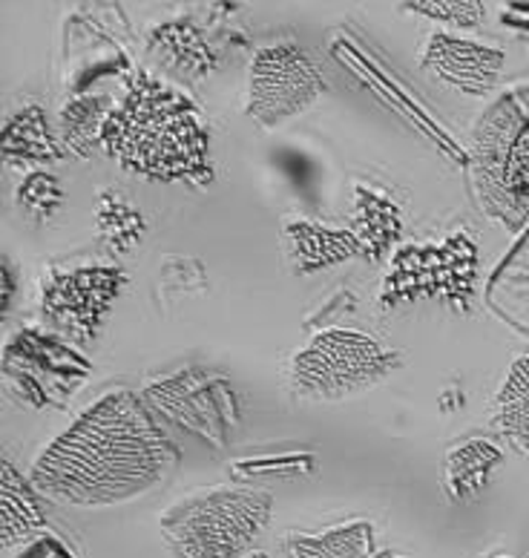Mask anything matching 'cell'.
<instances>
[{
  "label": "cell",
  "instance_id": "19",
  "mask_svg": "<svg viewBox=\"0 0 529 558\" xmlns=\"http://www.w3.org/2000/svg\"><path fill=\"white\" fill-rule=\"evenodd\" d=\"M371 547H374V526L369 521L285 535V553L291 558H371Z\"/></svg>",
  "mask_w": 529,
  "mask_h": 558
},
{
  "label": "cell",
  "instance_id": "23",
  "mask_svg": "<svg viewBox=\"0 0 529 558\" xmlns=\"http://www.w3.org/2000/svg\"><path fill=\"white\" fill-rule=\"evenodd\" d=\"M159 268V291L170 303V294H199L208 288V277L199 259L193 256L168 254Z\"/></svg>",
  "mask_w": 529,
  "mask_h": 558
},
{
  "label": "cell",
  "instance_id": "13",
  "mask_svg": "<svg viewBox=\"0 0 529 558\" xmlns=\"http://www.w3.org/2000/svg\"><path fill=\"white\" fill-rule=\"evenodd\" d=\"M352 236L360 245V256L371 263H385L401 247L403 214L392 193L369 182H354Z\"/></svg>",
  "mask_w": 529,
  "mask_h": 558
},
{
  "label": "cell",
  "instance_id": "3",
  "mask_svg": "<svg viewBox=\"0 0 529 558\" xmlns=\"http://www.w3.org/2000/svg\"><path fill=\"white\" fill-rule=\"evenodd\" d=\"M469 173L483 214L506 231H521L529 222V87L506 93L483 112Z\"/></svg>",
  "mask_w": 529,
  "mask_h": 558
},
{
  "label": "cell",
  "instance_id": "24",
  "mask_svg": "<svg viewBox=\"0 0 529 558\" xmlns=\"http://www.w3.org/2000/svg\"><path fill=\"white\" fill-rule=\"evenodd\" d=\"M406 9L432 17L438 24L455 26V29H475L487 17L483 3H475V0H417V3H406Z\"/></svg>",
  "mask_w": 529,
  "mask_h": 558
},
{
  "label": "cell",
  "instance_id": "9",
  "mask_svg": "<svg viewBox=\"0 0 529 558\" xmlns=\"http://www.w3.org/2000/svg\"><path fill=\"white\" fill-rule=\"evenodd\" d=\"M325 81L308 52L294 40L257 49L248 72V116L262 130H282L311 110Z\"/></svg>",
  "mask_w": 529,
  "mask_h": 558
},
{
  "label": "cell",
  "instance_id": "18",
  "mask_svg": "<svg viewBox=\"0 0 529 558\" xmlns=\"http://www.w3.org/2000/svg\"><path fill=\"white\" fill-rule=\"evenodd\" d=\"M38 495L33 481H26L3 458V475H0V542L3 547H15L44 524Z\"/></svg>",
  "mask_w": 529,
  "mask_h": 558
},
{
  "label": "cell",
  "instance_id": "5",
  "mask_svg": "<svg viewBox=\"0 0 529 558\" xmlns=\"http://www.w3.org/2000/svg\"><path fill=\"white\" fill-rule=\"evenodd\" d=\"M478 282V245L472 233L452 231L438 240L406 242L392 254L380 286L385 312L411 303H441L455 314L472 305Z\"/></svg>",
  "mask_w": 529,
  "mask_h": 558
},
{
  "label": "cell",
  "instance_id": "14",
  "mask_svg": "<svg viewBox=\"0 0 529 558\" xmlns=\"http://www.w3.org/2000/svg\"><path fill=\"white\" fill-rule=\"evenodd\" d=\"M147 52L182 81H205L219 66V52L190 21H164L152 26L147 33Z\"/></svg>",
  "mask_w": 529,
  "mask_h": 558
},
{
  "label": "cell",
  "instance_id": "15",
  "mask_svg": "<svg viewBox=\"0 0 529 558\" xmlns=\"http://www.w3.org/2000/svg\"><path fill=\"white\" fill-rule=\"evenodd\" d=\"M504 463V449L495 440L469 438L446 452L443 461V489L452 504H472L490 487L492 475Z\"/></svg>",
  "mask_w": 529,
  "mask_h": 558
},
{
  "label": "cell",
  "instance_id": "21",
  "mask_svg": "<svg viewBox=\"0 0 529 558\" xmlns=\"http://www.w3.org/2000/svg\"><path fill=\"white\" fill-rule=\"evenodd\" d=\"M98 236L113 254H133L147 236L145 214L115 187H104L96 202Z\"/></svg>",
  "mask_w": 529,
  "mask_h": 558
},
{
  "label": "cell",
  "instance_id": "25",
  "mask_svg": "<svg viewBox=\"0 0 529 558\" xmlns=\"http://www.w3.org/2000/svg\"><path fill=\"white\" fill-rule=\"evenodd\" d=\"M0 274H3V312H9L12 294H15V271H12V263H9V259H3Z\"/></svg>",
  "mask_w": 529,
  "mask_h": 558
},
{
  "label": "cell",
  "instance_id": "22",
  "mask_svg": "<svg viewBox=\"0 0 529 558\" xmlns=\"http://www.w3.org/2000/svg\"><path fill=\"white\" fill-rule=\"evenodd\" d=\"M15 205L29 222L47 225L49 219H56L58 210L64 208V187H61L56 173L33 170L17 184Z\"/></svg>",
  "mask_w": 529,
  "mask_h": 558
},
{
  "label": "cell",
  "instance_id": "11",
  "mask_svg": "<svg viewBox=\"0 0 529 558\" xmlns=\"http://www.w3.org/2000/svg\"><path fill=\"white\" fill-rule=\"evenodd\" d=\"M504 58L501 49L450 33L429 35L420 49V66L434 81L472 98L490 96L495 89L504 72Z\"/></svg>",
  "mask_w": 529,
  "mask_h": 558
},
{
  "label": "cell",
  "instance_id": "16",
  "mask_svg": "<svg viewBox=\"0 0 529 558\" xmlns=\"http://www.w3.org/2000/svg\"><path fill=\"white\" fill-rule=\"evenodd\" d=\"M7 165H52L64 159V144L49 128L47 110L38 101H26L7 119L0 142Z\"/></svg>",
  "mask_w": 529,
  "mask_h": 558
},
{
  "label": "cell",
  "instance_id": "27",
  "mask_svg": "<svg viewBox=\"0 0 529 558\" xmlns=\"http://www.w3.org/2000/svg\"><path fill=\"white\" fill-rule=\"evenodd\" d=\"M248 558H268V556H262V553H254V556H248Z\"/></svg>",
  "mask_w": 529,
  "mask_h": 558
},
{
  "label": "cell",
  "instance_id": "6",
  "mask_svg": "<svg viewBox=\"0 0 529 558\" xmlns=\"http://www.w3.org/2000/svg\"><path fill=\"white\" fill-rule=\"evenodd\" d=\"M401 351L354 328L313 335L291 360V386L299 398L340 403L374 389L401 368Z\"/></svg>",
  "mask_w": 529,
  "mask_h": 558
},
{
  "label": "cell",
  "instance_id": "20",
  "mask_svg": "<svg viewBox=\"0 0 529 558\" xmlns=\"http://www.w3.org/2000/svg\"><path fill=\"white\" fill-rule=\"evenodd\" d=\"M115 105L110 96H75L66 101L58 121V136L64 144V153H73L78 159H89L96 147H101V136Z\"/></svg>",
  "mask_w": 529,
  "mask_h": 558
},
{
  "label": "cell",
  "instance_id": "12",
  "mask_svg": "<svg viewBox=\"0 0 529 558\" xmlns=\"http://www.w3.org/2000/svg\"><path fill=\"white\" fill-rule=\"evenodd\" d=\"M282 251H285V263L291 265V271L299 277H311V274L360 256V245L348 228H334L308 216H285Z\"/></svg>",
  "mask_w": 529,
  "mask_h": 558
},
{
  "label": "cell",
  "instance_id": "17",
  "mask_svg": "<svg viewBox=\"0 0 529 558\" xmlns=\"http://www.w3.org/2000/svg\"><path fill=\"white\" fill-rule=\"evenodd\" d=\"M492 429L518 454H529V357H518L492 400Z\"/></svg>",
  "mask_w": 529,
  "mask_h": 558
},
{
  "label": "cell",
  "instance_id": "1",
  "mask_svg": "<svg viewBox=\"0 0 529 558\" xmlns=\"http://www.w3.org/2000/svg\"><path fill=\"white\" fill-rule=\"evenodd\" d=\"M173 463L176 449L138 395L115 389L40 452L29 481L66 507H113L159 487Z\"/></svg>",
  "mask_w": 529,
  "mask_h": 558
},
{
  "label": "cell",
  "instance_id": "26",
  "mask_svg": "<svg viewBox=\"0 0 529 558\" xmlns=\"http://www.w3.org/2000/svg\"><path fill=\"white\" fill-rule=\"evenodd\" d=\"M371 558H409V556H403V553H392V550H385V553H378V556H371Z\"/></svg>",
  "mask_w": 529,
  "mask_h": 558
},
{
  "label": "cell",
  "instance_id": "10",
  "mask_svg": "<svg viewBox=\"0 0 529 558\" xmlns=\"http://www.w3.org/2000/svg\"><path fill=\"white\" fill-rule=\"evenodd\" d=\"M147 398L161 412H168L182 423H190V429L213 440H219V429H233L239 421V407H236L231 386L222 377H210L196 368L147 386Z\"/></svg>",
  "mask_w": 529,
  "mask_h": 558
},
{
  "label": "cell",
  "instance_id": "7",
  "mask_svg": "<svg viewBox=\"0 0 529 558\" xmlns=\"http://www.w3.org/2000/svg\"><path fill=\"white\" fill-rule=\"evenodd\" d=\"M0 372L3 389L21 407L61 409L87 384L93 363L61 335L21 328L7 340Z\"/></svg>",
  "mask_w": 529,
  "mask_h": 558
},
{
  "label": "cell",
  "instance_id": "8",
  "mask_svg": "<svg viewBox=\"0 0 529 558\" xmlns=\"http://www.w3.org/2000/svg\"><path fill=\"white\" fill-rule=\"evenodd\" d=\"M124 286L127 271L113 263L49 268L40 279V314L70 343H93L104 331Z\"/></svg>",
  "mask_w": 529,
  "mask_h": 558
},
{
  "label": "cell",
  "instance_id": "4",
  "mask_svg": "<svg viewBox=\"0 0 529 558\" xmlns=\"http://www.w3.org/2000/svg\"><path fill=\"white\" fill-rule=\"evenodd\" d=\"M271 510L264 489L210 487L170 504L159 526L179 558H239L268 526Z\"/></svg>",
  "mask_w": 529,
  "mask_h": 558
},
{
  "label": "cell",
  "instance_id": "2",
  "mask_svg": "<svg viewBox=\"0 0 529 558\" xmlns=\"http://www.w3.org/2000/svg\"><path fill=\"white\" fill-rule=\"evenodd\" d=\"M101 150L150 182L208 184L213 179L210 130L201 110L179 87L138 75L107 121Z\"/></svg>",
  "mask_w": 529,
  "mask_h": 558
}]
</instances>
